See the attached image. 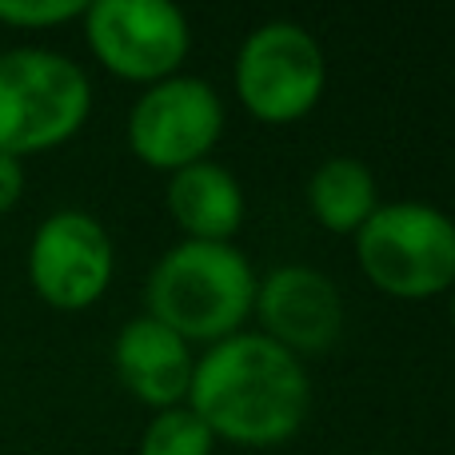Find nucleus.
<instances>
[{"label":"nucleus","mask_w":455,"mask_h":455,"mask_svg":"<svg viewBox=\"0 0 455 455\" xmlns=\"http://www.w3.org/2000/svg\"><path fill=\"white\" fill-rule=\"evenodd\" d=\"M368 455H384V451H368Z\"/></svg>","instance_id":"f3484780"},{"label":"nucleus","mask_w":455,"mask_h":455,"mask_svg":"<svg viewBox=\"0 0 455 455\" xmlns=\"http://www.w3.org/2000/svg\"><path fill=\"white\" fill-rule=\"evenodd\" d=\"M188 403L216 440L275 448L304 427L312 408L304 360L259 331H235L192 363Z\"/></svg>","instance_id":"f257e3e1"},{"label":"nucleus","mask_w":455,"mask_h":455,"mask_svg":"<svg viewBox=\"0 0 455 455\" xmlns=\"http://www.w3.org/2000/svg\"><path fill=\"white\" fill-rule=\"evenodd\" d=\"M448 307H451V323H455V283H451V291H448Z\"/></svg>","instance_id":"dca6fc26"},{"label":"nucleus","mask_w":455,"mask_h":455,"mask_svg":"<svg viewBox=\"0 0 455 455\" xmlns=\"http://www.w3.org/2000/svg\"><path fill=\"white\" fill-rule=\"evenodd\" d=\"M355 264L392 299L448 296L455 283V220L424 200H392L352 235Z\"/></svg>","instance_id":"20e7f679"},{"label":"nucleus","mask_w":455,"mask_h":455,"mask_svg":"<svg viewBox=\"0 0 455 455\" xmlns=\"http://www.w3.org/2000/svg\"><path fill=\"white\" fill-rule=\"evenodd\" d=\"M232 84L259 124H296L328 88V56L296 20H264L240 40Z\"/></svg>","instance_id":"39448f33"},{"label":"nucleus","mask_w":455,"mask_h":455,"mask_svg":"<svg viewBox=\"0 0 455 455\" xmlns=\"http://www.w3.org/2000/svg\"><path fill=\"white\" fill-rule=\"evenodd\" d=\"M80 24L96 64L128 84H160L192 52L188 16L168 0H92Z\"/></svg>","instance_id":"0eeeda50"},{"label":"nucleus","mask_w":455,"mask_h":455,"mask_svg":"<svg viewBox=\"0 0 455 455\" xmlns=\"http://www.w3.org/2000/svg\"><path fill=\"white\" fill-rule=\"evenodd\" d=\"M228 124L224 100L208 80L176 72V76L148 84L128 108V152L144 168L180 172L188 164L212 160Z\"/></svg>","instance_id":"423d86ee"},{"label":"nucleus","mask_w":455,"mask_h":455,"mask_svg":"<svg viewBox=\"0 0 455 455\" xmlns=\"http://www.w3.org/2000/svg\"><path fill=\"white\" fill-rule=\"evenodd\" d=\"M116 275V243L84 208L44 216L28 240V283L56 312H84Z\"/></svg>","instance_id":"6e6552de"},{"label":"nucleus","mask_w":455,"mask_h":455,"mask_svg":"<svg viewBox=\"0 0 455 455\" xmlns=\"http://www.w3.org/2000/svg\"><path fill=\"white\" fill-rule=\"evenodd\" d=\"M164 208L172 224L184 232V240L204 243H232V235L243 224V212H248L235 172L216 160H200V164H188L168 176Z\"/></svg>","instance_id":"9b49d317"},{"label":"nucleus","mask_w":455,"mask_h":455,"mask_svg":"<svg viewBox=\"0 0 455 455\" xmlns=\"http://www.w3.org/2000/svg\"><path fill=\"white\" fill-rule=\"evenodd\" d=\"M216 451V435L204 427V419L188 408L152 411V419L140 432V455H212Z\"/></svg>","instance_id":"ddd939ff"},{"label":"nucleus","mask_w":455,"mask_h":455,"mask_svg":"<svg viewBox=\"0 0 455 455\" xmlns=\"http://www.w3.org/2000/svg\"><path fill=\"white\" fill-rule=\"evenodd\" d=\"M307 208L331 235H355L379 208V184L355 156H328L307 180Z\"/></svg>","instance_id":"f8f14e48"},{"label":"nucleus","mask_w":455,"mask_h":455,"mask_svg":"<svg viewBox=\"0 0 455 455\" xmlns=\"http://www.w3.org/2000/svg\"><path fill=\"white\" fill-rule=\"evenodd\" d=\"M256 267L235 243L180 240L152 264L144 304L184 344H220L243 331L256 299Z\"/></svg>","instance_id":"f03ea898"},{"label":"nucleus","mask_w":455,"mask_h":455,"mask_svg":"<svg viewBox=\"0 0 455 455\" xmlns=\"http://www.w3.org/2000/svg\"><path fill=\"white\" fill-rule=\"evenodd\" d=\"M256 331L296 360L320 355L344 331V296L336 280L312 264H280L256 280Z\"/></svg>","instance_id":"1a4fd4ad"},{"label":"nucleus","mask_w":455,"mask_h":455,"mask_svg":"<svg viewBox=\"0 0 455 455\" xmlns=\"http://www.w3.org/2000/svg\"><path fill=\"white\" fill-rule=\"evenodd\" d=\"M24 184H28V172H24V160L0 152V216L12 212L24 196Z\"/></svg>","instance_id":"2eb2a0df"},{"label":"nucleus","mask_w":455,"mask_h":455,"mask_svg":"<svg viewBox=\"0 0 455 455\" xmlns=\"http://www.w3.org/2000/svg\"><path fill=\"white\" fill-rule=\"evenodd\" d=\"M92 116V80L56 48L0 52V152L24 160L68 144Z\"/></svg>","instance_id":"7ed1b4c3"},{"label":"nucleus","mask_w":455,"mask_h":455,"mask_svg":"<svg viewBox=\"0 0 455 455\" xmlns=\"http://www.w3.org/2000/svg\"><path fill=\"white\" fill-rule=\"evenodd\" d=\"M84 0H0V24L20 32H48L84 16Z\"/></svg>","instance_id":"4468645a"},{"label":"nucleus","mask_w":455,"mask_h":455,"mask_svg":"<svg viewBox=\"0 0 455 455\" xmlns=\"http://www.w3.org/2000/svg\"><path fill=\"white\" fill-rule=\"evenodd\" d=\"M192 363H196L192 344H184L176 331H168L152 315L128 320L112 344V368H116L120 384L152 411L176 408L188 400Z\"/></svg>","instance_id":"9d476101"}]
</instances>
